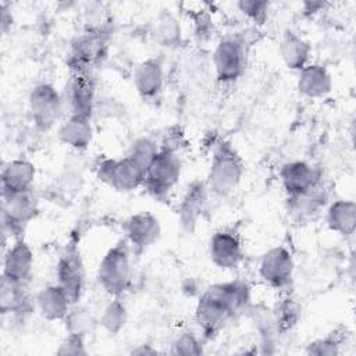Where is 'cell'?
<instances>
[{
    "label": "cell",
    "mask_w": 356,
    "mask_h": 356,
    "mask_svg": "<svg viewBox=\"0 0 356 356\" xmlns=\"http://www.w3.org/2000/svg\"><path fill=\"white\" fill-rule=\"evenodd\" d=\"M36 168L33 163L25 159H14L6 163L1 168L0 186L1 196L32 191Z\"/></svg>",
    "instance_id": "18"
},
{
    "label": "cell",
    "mask_w": 356,
    "mask_h": 356,
    "mask_svg": "<svg viewBox=\"0 0 356 356\" xmlns=\"http://www.w3.org/2000/svg\"><path fill=\"white\" fill-rule=\"evenodd\" d=\"M171 355H202L203 345L192 332H182L171 342Z\"/></svg>",
    "instance_id": "32"
},
{
    "label": "cell",
    "mask_w": 356,
    "mask_h": 356,
    "mask_svg": "<svg viewBox=\"0 0 356 356\" xmlns=\"http://www.w3.org/2000/svg\"><path fill=\"white\" fill-rule=\"evenodd\" d=\"M209 257L220 270H235L243 259L239 236L231 229L216 231L209 241Z\"/></svg>",
    "instance_id": "15"
},
{
    "label": "cell",
    "mask_w": 356,
    "mask_h": 356,
    "mask_svg": "<svg viewBox=\"0 0 356 356\" xmlns=\"http://www.w3.org/2000/svg\"><path fill=\"white\" fill-rule=\"evenodd\" d=\"M85 339H86V337H83V335L67 334L65 338L58 345V349L56 350V353L60 355V356L86 355L88 349H86V345H85Z\"/></svg>",
    "instance_id": "34"
},
{
    "label": "cell",
    "mask_w": 356,
    "mask_h": 356,
    "mask_svg": "<svg viewBox=\"0 0 356 356\" xmlns=\"http://www.w3.org/2000/svg\"><path fill=\"white\" fill-rule=\"evenodd\" d=\"M28 108L35 127L40 131H49L64 111L63 96L54 85L38 83L28 96Z\"/></svg>",
    "instance_id": "7"
},
{
    "label": "cell",
    "mask_w": 356,
    "mask_h": 356,
    "mask_svg": "<svg viewBox=\"0 0 356 356\" xmlns=\"http://www.w3.org/2000/svg\"><path fill=\"white\" fill-rule=\"evenodd\" d=\"M125 241L134 254H142L153 246L161 235L159 218L150 211H140L131 216L122 225Z\"/></svg>",
    "instance_id": "11"
},
{
    "label": "cell",
    "mask_w": 356,
    "mask_h": 356,
    "mask_svg": "<svg viewBox=\"0 0 356 356\" xmlns=\"http://www.w3.org/2000/svg\"><path fill=\"white\" fill-rule=\"evenodd\" d=\"M86 282L85 264L76 243L70 242L65 245L58 256L56 264V284L63 288V291L70 298L71 303H79Z\"/></svg>",
    "instance_id": "5"
},
{
    "label": "cell",
    "mask_w": 356,
    "mask_h": 356,
    "mask_svg": "<svg viewBox=\"0 0 356 356\" xmlns=\"http://www.w3.org/2000/svg\"><path fill=\"white\" fill-rule=\"evenodd\" d=\"M280 54L284 64L292 71H300L309 64L312 54L310 44L296 32L286 29L281 38Z\"/></svg>",
    "instance_id": "24"
},
{
    "label": "cell",
    "mask_w": 356,
    "mask_h": 356,
    "mask_svg": "<svg viewBox=\"0 0 356 356\" xmlns=\"http://www.w3.org/2000/svg\"><path fill=\"white\" fill-rule=\"evenodd\" d=\"M63 321H64L67 334H76L83 337H86L97 323L92 312L88 307L81 306L78 303L71 306L70 312L67 313Z\"/></svg>",
    "instance_id": "28"
},
{
    "label": "cell",
    "mask_w": 356,
    "mask_h": 356,
    "mask_svg": "<svg viewBox=\"0 0 356 356\" xmlns=\"http://www.w3.org/2000/svg\"><path fill=\"white\" fill-rule=\"evenodd\" d=\"M159 152H160V145L154 139L149 136H142V138H138L131 145L128 156L132 157L146 171Z\"/></svg>",
    "instance_id": "30"
},
{
    "label": "cell",
    "mask_w": 356,
    "mask_h": 356,
    "mask_svg": "<svg viewBox=\"0 0 356 356\" xmlns=\"http://www.w3.org/2000/svg\"><path fill=\"white\" fill-rule=\"evenodd\" d=\"M28 285L14 282L1 277L0 284V312L3 316H22L32 309L28 295Z\"/></svg>",
    "instance_id": "23"
},
{
    "label": "cell",
    "mask_w": 356,
    "mask_h": 356,
    "mask_svg": "<svg viewBox=\"0 0 356 356\" xmlns=\"http://www.w3.org/2000/svg\"><path fill=\"white\" fill-rule=\"evenodd\" d=\"M325 221L331 231L345 238L352 236L356 229V203L345 199L332 202L327 209Z\"/></svg>",
    "instance_id": "25"
},
{
    "label": "cell",
    "mask_w": 356,
    "mask_h": 356,
    "mask_svg": "<svg viewBox=\"0 0 356 356\" xmlns=\"http://www.w3.org/2000/svg\"><path fill=\"white\" fill-rule=\"evenodd\" d=\"M209 196V188L203 181L191 182L181 197L178 204V216L182 227L188 231H192L202 216Z\"/></svg>",
    "instance_id": "19"
},
{
    "label": "cell",
    "mask_w": 356,
    "mask_h": 356,
    "mask_svg": "<svg viewBox=\"0 0 356 356\" xmlns=\"http://www.w3.org/2000/svg\"><path fill=\"white\" fill-rule=\"evenodd\" d=\"M250 288L245 281L232 280L207 286L195 306V321L204 339H213L235 317L248 312Z\"/></svg>",
    "instance_id": "1"
},
{
    "label": "cell",
    "mask_w": 356,
    "mask_h": 356,
    "mask_svg": "<svg viewBox=\"0 0 356 356\" xmlns=\"http://www.w3.org/2000/svg\"><path fill=\"white\" fill-rule=\"evenodd\" d=\"M295 263L292 253L285 246H274L268 249L260 259V278L275 289H286L293 278Z\"/></svg>",
    "instance_id": "10"
},
{
    "label": "cell",
    "mask_w": 356,
    "mask_h": 356,
    "mask_svg": "<svg viewBox=\"0 0 356 356\" xmlns=\"http://www.w3.org/2000/svg\"><path fill=\"white\" fill-rule=\"evenodd\" d=\"M127 320L128 312L124 302L120 298H113L102 310L99 324L110 335H117L125 327Z\"/></svg>",
    "instance_id": "27"
},
{
    "label": "cell",
    "mask_w": 356,
    "mask_h": 356,
    "mask_svg": "<svg viewBox=\"0 0 356 356\" xmlns=\"http://www.w3.org/2000/svg\"><path fill=\"white\" fill-rule=\"evenodd\" d=\"M238 10L250 21L257 25H263L268 15V1H257V0H241L236 3Z\"/></svg>",
    "instance_id": "33"
},
{
    "label": "cell",
    "mask_w": 356,
    "mask_h": 356,
    "mask_svg": "<svg viewBox=\"0 0 356 356\" xmlns=\"http://www.w3.org/2000/svg\"><path fill=\"white\" fill-rule=\"evenodd\" d=\"M152 39L164 47H177L182 39L179 21L168 10H163L156 15L150 25Z\"/></svg>",
    "instance_id": "26"
},
{
    "label": "cell",
    "mask_w": 356,
    "mask_h": 356,
    "mask_svg": "<svg viewBox=\"0 0 356 356\" xmlns=\"http://www.w3.org/2000/svg\"><path fill=\"white\" fill-rule=\"evenodd\" d=\"M134 85L143 102L154 103L164 89V70L159 58L150 57L142 61L134 72Z\"/></svg>",
    "instance_id": "17"
},
{
    "label": "cell",
    "mask_w": 356,
    "mask_h": 356,
    "mask_svg": "<svg viewBox=\"0 0 356 356\" xmlns=\"http://www.w3.org/2000/svg\"><path fill=\"white\" fill-rule=\"evenodd\" d=\"M33 263L35 257L31 246L22 238H17L4 252L1 277L28 285L33 273Z\"/></svg>",
    "instance_id": "16"
},
{
    "label": "cell",
    "mask_w": 356,
    "mask_h": 356,
    "mask_svg": "<svg viewBox=\"0 0 356 356\" xmlns=\"http://www.w3.org/2000/svg\"><path fill=\"white\" fill-rule=\"evenodd\" d=\"M299 93L310 99L327 96L332 89V78L325 65L309 63L299 71L296 82Z\"/></svg>",
    "instance_id": "21"
},
{
    "label": "cell",
    "mask_w": 356,
    "mask_h": 356,
    "mask_svg": "<svg viewBox=\"0 0 356 356\" xmlns=\"http://www.w3.org/2000/svg\"><path fill=\"white\" fill-rule=\"evenodd\" d=\"M107 47V39L99 26L89 28L72 42L71 64L75 72H89V68L99 63Z\"/></svg>",
    "instance_id": "12"
},
{
    "label": "cell",
    "mask_w": 356,
    "mask_h": 356,
    "mask_svg": "<svg viewBox=\"0 0 356 356\" xmlns=\"http://www.w3.org/2000/svg\"><path fill=\"white\" fill-rule=\"evenodd\" d=\"M280 181L286 197H293L305 195L321 185V174L309 163L295 160L288 161L281 167Z\"/></svg>",
    "instance_id": "14"
},
{
    "label": "cell",
    "mask_w": 356,
    "mask_h": 356,
    "mask_svg": "<svg viewBox=\"0 0 356 356\" xmlns=\"http://www.w3.org/2000/svg\"><path fill=\"white\" fill-rule=\"evenodd\" d=\"M245 164L231 143L218 140L213 145L211 161L206 179L209 192L218 197L229 196L239 185Z\"/></svg>",
    "instance_id": "2"
},
{
    "label": "cell",
    "mask_w": 356,
    "mask_h": 356,
    "mask_svg": "<svg viewBox=\"0 0 356 356\" xmlns=\"http://www.w3.org/2000/svg\"><path fill=\"white\" fill-rule=\"evenodd\" d=\"M33 305L39 314L47 321H63L72 306L67 293L57 284L43 286L36 293Z\"/></svg>",
    "instance_id": "20"
},
{
    "label": "cell",
    "mask_w": 356,
    "mask_h": 356,
    "mask_svg": "<svg viewBox=\"0 0 356 356\" xmlns=\"http://www.w3.org/2000/svg\"><path fill=\"white\" fill-rule=\"evenodd\" d=\"M213 67L218 82H236L246 70V47L243 40L235 36L221 39L213 51Z\"/></svg>",
    "instance_id": "8"
},
{
    "label": "cell",
    "mask_w": 356,
    "mask_h": 356,
    "mask_svg": "<svg viewBox=\"0 0 356 356\" xmlns=\"http://www.w3.org/2000/svg\"><path fill=\"white\" fill-rule=\"evenodd\" d=\"M341 343H342V339H339L338 335L332 332L324 338H318L310 342L306 346L305 353L317 355V356H335L341 353Z\"/></svg>",
    "instance_id": "31"
},
{
    "label": "cell",
    "mask_w": 356,
    "mask_h": 356,
    "mask_svg": "<svg viewBox=\"0 0 356 356\" xmlns=\"http://www.w3.org/2000/svg\"><path fill=\"white\" fill-rule=\"evenodd\" d=\"M39 204L32 191L1 196L3 234L19 238L24 228L38 216Z\"/></svg>",
    "instance_id": "9"
},
{
    "label": "cell",
    "mask_w": 356,
    "mask_h": 356,
    "mask_svg": "<svg viewBox=\"0 0 356 356\" xmlns=\"http://www.w3.org/2000/svg\"><path fill=\"white\" fill-rule=\"evenodd\" d=\"M57 136L61 143L75 150H85L93 139L90 118L82 115H68L58 127Z\"/></svg>",
    "instance_id": "22"
},
{
    "label": "cell",
    "mask_w": 356,
    "mask_h": 356,
    "mask_svg": "<svg viewBox=\"0 0 356 356\" xmlns=\"http://www.w3.org/2000/svg\"><path fill=\"white\" fill-rule=\"evenodd\" d=\"M182 172V161L178 153L160 149L145 172L143 188L157 200L168 199L171 191L179 181Z\"/></svg>",
    "instance_id": "4"
},
{
    "label": "cell",
    "mask_w": 356,
    "mask_h": 356,
    "mask_svg": "<svg viewBox=\"0 0 356 356\" xmlns=\"http://www.w3.org/2000/svg\"><path fill=\"white\" fill-rule=\"evenodd\" d=\"M299 316H300V307L296 303V300L291 296L284 298L277 306V310L274 312V317H275V323L280 334H285L286 331H291L298 324Z\"/></svg>",
    "instance_id": "29"
},
{
    "label": "cell",
    "mask_w": 356,
    "mask_h": 356,
    "mask_svg": "<svg viewBox=\"0 0 356 356\" xmlns=\"http://www.w3.org/2000/svg\"><path fill=\"white\" fill-rule=\"evenodd\" d=\"M145 168L128 154L121 159H103L96 165L97 178L118 192H131L143 185Z\"/></svg>",
    "instance_id": "6"
},
{
    "label": "cell",
    "mask_w": 356,
    "mask_h": 356,
    "mask_svg": "<svg viewBox=\"0 0 356 356\" xmlns=\"http://www.w3.org/2000/svg\"><path fill=\"white\" fill-rule=\"evenodd\" d=\"M132 353H136V355H156L157 350L156 349H152L150 345H139L138 348L132 349Z\"/></svg>",
    "instance_id": "36"
},
{
    "label": "cell",
    "mask_w": 356,
    "mask_h": 356,
    "mask_svg": "<svg viewBox=\"0 0 356 356\" xmlns=\"http://www.w3.org/2000/svg\"><path fill=\"white\" fill-rule=\"evenodd\" d=\"M0 22H1V31L3 33L7 32V29L11 26L13 24V17L11 13H8V10L6 8V4H1V17H0Z\"/></svg>",
    "instance_id": "35"
},
{
    "label": "cell",
    "mask_w": 356,
    "mask_h": 356,
    "mask_svg": "<svg viewBox=\"0 0 356 356\" xmlns=\"http://www.w3.org/2000/svg\"><path fill=\"white\" fill-rule=\"evenodd\" d=\"M132 250L125 239L111 246L102 257L97 267V282L100 288L113 298H120L129 286L132 277Z\"/></svg>",
    "instance_id": "3"
},
{
    "label": "cell",
    "mask_w": 356,
    "mask_h": 356,
    "mask_svg": "<svg viewBox=\"0 0 356 356\" xmlns=\"http://www.w3.org/2000/svg\"><path fill=\"white\" fill-rule=\"evenodd\" d=\"M63 96L64 110L68 115H82L92 118L96 104V89L89 72H75Z\"/></svg>",
    "instance_id": "13"
}]
</instances>
